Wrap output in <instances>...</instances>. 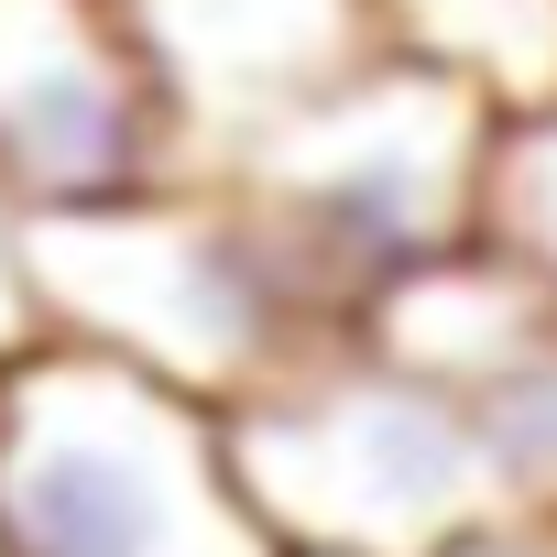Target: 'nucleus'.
<instances>
[{"instance_id": "obj_1", "label": "nucleus", "mask_w": 557, "mask_h": 557, "mask_svg": "<svg viewBox=\"0 0 557 557\" xmlns=\"http://www.w3.org/2000/svg\"><path fill=\"white\" fill-rule=\"evenodd\" d=\"M23 273H34L45 339L99 350L208 416L350 350V329L296 285V262L262 240V219L197 175L110 197V208L23 219Z\"/></svg>"}, {"instance_id": "obj_2", "label": "nucleus", "mask_w": 557, "mask_h": 557, "mask_svg": "<svg viewBox=\"0 0 557 557\" xmlns=\"http://www.w3.org/2000/svg\"><path fill=\"white\" fill-rule=\"evenodd\" d=\"M492 99L416 66V55H383L361 66L350 88H329L318 110H296L285 132H262L230 175H197V186H230L262 240L296 262V285L361 329V307L416 262H448L481 240V153H492Z\"/></svg>"}, {"instance_id": "obj_3", "label": "nucleus", "mask_w": 557, "mask_h": 557, "mask_svg": "<svg viewBox=\"0 0 557 557\" xmlns=\"http://www.w3.org/2000/svg\"><path fill=\"white\" fill-rule=\"evenodd\" d=\"M0 557H285L230 481L219 416L99 361H0Z\"/></svg>"}, {"instance_id": "obj_4", "label": "nucleus", "mask_w": 557, "mask_h": 557, "mask_svg": "<svg viewBox=\"0 0 557 557\" xmlns=\"http://www.w3.org/2000/svg\"><path fill=\"white\" fill-rule=\"evenodd\" d=\"M219 448L285 557H448L503 524L470 405L383 372L372 350H329L296 383L230 405Z\"/></svg>"}, {"instance_id": "obj_5", "label": "nucleus", "mask_w": 557, "mask_h": 557, "mask_svg": "<svg viewBox=\"0 0 557 557\" xmlns=\"http://www.w3.org/2000/svg\"><path fill=\"white\" fill-rule=\"evenodd\" d=\"M143 186H175V121L121 0H0V197L66 219Z\"/></svg>"}, {"instance_id": "obj_6", "label": "nucleus", "mask_w": 557, "mask_h": 557, "mask_svg": "<svg viewBox=\"0 0 557 557\" xmlns=\"http://www.w3.org/2000/svg\"><path fill=\"white\" fill-rule=\"evenodd\" d=\"M121 23L164 88L175 175H230L262 132L394 55L372 0H121Z\"/></svg>"}, {"instance_id": "obj_7", "label": "nucleus", "mask_w": 557, "mask_h": 557, "mask_svg": "<svg viewBox=\"0 0 557 557\" xmlns=\"http://www.w3.org/2000/svg\"><path fill=\"white\" fill-rule=\"evenodd\" d=\"M557 329V307L524 285V273L503 262V251H448V262H416V273H394V285L361 307V329H350V350H372L383 372H405V383H437V394H481V383H503L535 339Z\"/></svg>"}, {"instance_id": "obj_8", "label": "nucleus", "mask_w": 557, "mask_h": 557, "mask_svg": "<svg viewBox=\"0 0 557 557\" xmlns=\"http://www.w3.org/2000/svg\"><path fill=\"white\" fill-rule=\"evenodd\" d=\"M394 55L481 88L503 121L557 110V0H372Z\"/></svg>"}, {"instance_id": "obj_9", "label": "nucleus", "mask_w": 557, "mask_h": 557, "mask_svg": "<svg viewBox=\"0 0 557 557\" xmlns=\"http://www.w3.org/2000/svg\"><path fill=\"white\" fill-rule=\"evenodd\" d=\"M481 251H503L524 285L557 307V110L492 121V153H481Z\"/></svg>"}, {"instance_id": "obj_10", "label": "nucleus", "mask_w": 557, "mask_h": 557, "mask_svg": "<svg viewBox=\"0 0 557 557\" xmlns=\"http://www.w3.org/2000/svg\"><path fill=\"white\" fill-rule=\"evenodd\" d=\"M470 426H481V448H492L503 513L557 524V329H546L503 383H481V394H470Z\"/></svg>"}, {"instance_id": "obj_11", "label": "nucleus", "mask_w": 557, "mask_h": 557, "mask_svg": "<svg viewBox=\"0 0 557 557\" xmlns=\"http://www.w3.org/2000/svg\"><path fill=\"white\" fill-rule=\"evenodd\" d=\"M45 350V318H34V273H23V208L0 197V361Z\"/></svg>"}, {"instance_id": "obj_12", "label": "nucleus", "mask_w": 557, "mask_h": 557, "mask_svg": "<svg viewBox=\"0 0 557 557\" xmlns=\"http://www.w3.org/2000/svg\"><path fill=\"white\" fill-rule=\"evenodd\" d=\"M448 557H557V524L503 513V524H481V535H470V546H448Z\"/></svg>"}]
</instances>
